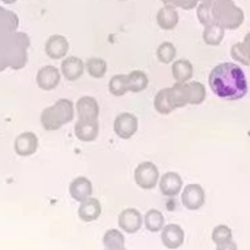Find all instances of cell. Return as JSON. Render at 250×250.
<instances>
[{
  "mask_svg": "<svg viewBox=\"0 0 250 250\" xmlns=\"http://www.w3.org/2000/svg\"><path fill=\"white\" fill-rule=\"evenodd\" d=\"M211 91L223 100L236 101L246 97L249 91L248 78L243 69L236 63L217 64L208 78Z\"/></svg>",
  "mask_w": 250,
  "mask_h": 250,
  "instance_id": "obj_1",
  "label": "cell"
},
{
  "mask_svg": "<svg viewBox=\"0 0 250 250\" xmlns=\"http://www.w3.org/2000/svg\"><path fill=\"white\" fill-rule=\"evenodd\" d=\"M212 18L214 22L223 26L224 29L233 31L243 25L245 12L233 0H214Z\"/></svg>",
  "mask_w": 250,
  "mask_h": 250,
  "instance_id": "obj_2",
  "label": "cell"
},
{
  "mask_svg": "<svg viewBox=\"0 0 250 250\" xmlns=\"http://www.w3.org/2000/svg\"><path fill=\"white\" fill-rule=\"evenodd\" d=\"M133 177H135V183L141 189L151 190V189L157 188V185L160 182V170L154 163L144 161L135 168Z\"/></svg>",
  "mask_w": 250,
  "mask_h": 250,
  "instance_id": "obj_3",
  "label": "cell"
},
{
  "mask_svg": "<svg viewBox=\"0 0 250 250\" xmlns=\"http://www.w3.org/2000/svg\"><path fill=\"white\" fill-rule=\"evenodd\" d=\"M114 133L120 138V139H130L139 127V120L135 114L132 113H120L116 119H114Z\"/></svg>",
  "mask_w": 250,
  "mask_h": 250,
  "instance_id": "obj_4",
  "label": "cell"
},
{
  "mask_svg": "<svg viewBox=\"0 0 250 250\" xmlns=\"http://www.w3.org/2000/svg\"><path fill=\"white\" fill-rule=\"evenodd\" d=\"M207 196L201 185H188L182 192V204L189 211H198L205 205Z\"/></svg>",
  "mask_w": 250,
  "mask_h": 250,
  "instance_id": "obj_5",
  "label": "cell"
},
{
  "mask_svg": "<svg viewBox=\"0 0 250 250\" xmlns=\"http://www.w3.org/2000/svg\"><path fill=\"white\" fill-rule=\"evenodd\" d=\"M142 224H144V217L135 208L123 209L119 215V227L122 229V231L127 234L138 233L142 229Z\"/></svg>",
  "mask_w": 250,
  "mask_h": 250,
  "instance_id": "obj_6",
  "label": "cell"
},
{
  "mask_svg": "<svg viewBox=\"0 0 250 250\" xmlns=\"http://www.w3.org/2000/svg\"><path fill=\"white\" fill-rule=\"evenodd\" d=\"M13 148L16 155L19 157H31L38 149V138L32 132H22L16 136L13 142Z\"/></svg>",
  "mask_w": 250,
  "mask_h": 250,
  "instance_id": "obj_7",
  "label": "cell"
},
{
  "mask_svg": "<svg viewBox=\"0 0 250 250\" xmlns=\"http://www.w3.org/2000/svg\"><path fill=\"white\" fill-rule=\"evenodd\" d=\"M62 79V72L56 66H44L37 72V85L42 91H51L57 88Z\"/></svg>",
  "mask_w": 250,
  "mask_h": 250,
  "instance_id": "obj_8",
  "label": "cell"
},
{
  "mask_svg": "<svg viewBox=\"0 0 250 250\" xmlns=\"http://www.w3.org/2000/svg\"><path fill=\"white\" fill-rule=\"evenodd\" d=\"M75 110H76V114H78L79 120H98L100 105H98V101L94 97H89V95L81 97L76 101Z\"/></svg>",
  "mask_w": 250,
  "mask_h": 250,
  "instance_id": "obj_9",
  "label": "cell"
},
{
  "mask_svg": "<svg viewBox=\"0 0 250 250\" xmlns=\"http://www.w3.org/2000/svg\"><path fill=\"white\" fill-rule=\"evenodd\" d=\"M45 54L53 59V60H59V59H64L67 51H69V41L66 37L54 34L51 37H48V40L45 41Z\"/></svg>",
  "mask_w": 250,
  "mask_h": 250,
  "instance_id": "obj_10",
  "label": "cell"
},
{
  "mask_svg": "<svg viewBox=\"0 0 250 250\" xmlns=\"http://www.w3.org/2000/svg\"><path fill=\"white\" fill-rule=\"evenodd\" d=\"M158 186H160V192L164 196L173 198V196H177L180 193V190L183 188V179L180 177L179 173L168 171V173L161 176V179L158 182Z\"/></svg>",
  "mask_w": 250,
  "mask_h": 250,
  "instance_id": "obj_11",
  "label": "cell"
},
{
  "mask_svg": "<svg viewBox=\"0 0 250 250\" xmlns=\"http://www.w3.org/2000/svg\"><path fill=\"white\" fill-rule=\"evenodd\" d=\"M161 242L167 249H179L185 242V231L177 224L164 226L161 230Z\"/></svg>",
  "mask_w": 250,
  "mask_h": 250,
  "instance_id": "obj_12",
  "label": "cell"
},
{
  "mask_svg": "<svg viewBox=\"0 0 250 250\" xmlns=\"http://www.w3.org/2000/svg\"><path fill=\"white\" fill-rule=\"evenodd\" d=\"M60 72H62V76L66 78L67 81H78L85 72V63L76 56H69L63 59Z\"/></svg>",
  "mask_w": 250,
  "mask_h": 250,
  "instance_id": "obj_13",
  "label": "cell"
},
{
  "mask_svg": "<svg viewBox=\"0 0 250 250\" xmlns=\"http://www.w3.org/2000/svg\"><path fill=\"white\" fill-rule=\"evenodd\" d=\"M75 135L82 142H94L100 135L98 120H78L75 125Z\"/></svg>",
  "mask_w": 250,
  "mask_h": 250,
  "instance_id": "obj_14",
  "label": "cell"
},
{
  "mask_svg": "<svg viewBox=\"0 0 250 250\" xmlns=\"http://www.w3.org/2000/svg\"><path fill=\"white\" fill-rule=\"evenodd\" d=\"M69 193L72 196V199H75L76 202H82L88 198H91L92 195V183L88 177L79 176L76 179L72 180L70 186H69Z\"/></svg>",
  "mask_w": 250,
  "mask_h": 250,
  "instance_id": "obj_15",
  "label": "cell"
},
{
  "mask_svg": "<svg viewBox=\"0 0 250 250\" xmlns=\"http://www.w3.org/2000/svg\"><path fill=\"white\" fill-rule=\"evenodd\" d=\"M179 12L177 7L171 4H164L158 12H157V23L161 29L164 31H171L179 25Z\"/></svg>",
  "mask_w": 250,
  "mask_h": 250,
  "instance_id": "obj_16",
  "label": "cell"
},
{
  "mask_svg": "<svg viewBox=\"0 0 250 250\" xmlns=\"http://www.w3.org/2000/svg\"><path fill=\"white\" fill-rule=\"evenodd\" d=\"M168 100L174 110L186 107L189 104L188 82H176L171 88H168Z\"/></svg>",
  "mask_w": 250,
  "mask_h": 250,
  "instance_id": "obj_17",
  "label": "cell"
},
{
  "mask_svg": "<svg viewBox=\"0 0 250 250\" xmlns=\"http://www.w3.org/2000/svg\"><path fill=\"white\" fill-rule=\"evenodd\" d=\"M101 204L98 199L95 198H88L85 201L81 202L79 205V209H78V215L82 221L85 223H92L95 220L100 218L101 215Z\"/></svg>",
  "mask_w": 250,
  "mask_h": 250,
  "instance_id": "obj_18",
  "label": "cell"
},
{
  "mask_svg": "<svg viewBox=\"0 0 250 250\" xmlns=\"http://www.w3.org/2000/svg\"><path fill=\"white\" fill-rule=\"evenodd\" d=\"M12 38H13V34H12ZM28 48L19 45L15 38L12 41V45L9 47V51H7V56H9V67L13 69V70H21L25 67L26 62H28V53H26Z\"/></svg>",
  "mask_w": 250,
  "mask_h": 250,
  "instance_id": "obj_19",
  "label": "cell"
},
{
  "mask_svg": "<svg viewBox=\"0 0 250 250\" xmlns=\"http://www.w3.org/2000/svg\"><path fill=\"white\" fill-rule=\"evenodd\" d=\"M212 242L218 249H236L237 245L233 242V231L229 226L220 224L212 230Z\"/></svg>",
  "mask_w": 250,
  "mask_h": 250,
  "instance_id": "obj_20",
  "label": "cell"
},
{
  "mask_svg": "<svg viewBox=\"0 0 250 250\" xmlns=\"http://www.w3.org/2000/svg\"><path fill=\"white\" fill-rule=\"evenodd\" d=\"M171 73L176 82H189L193 76V64L185 59L176 60L171 64Z\"/></svg>",
  "mask_w": 250,
  "mask_h": 250,
  "instance_id": "obj_21",
  "label": "cell"
},
{
  "mask_svg": "<svg viewBox=\"0 0 250 250\" xmlns=\"http://www.w3.org/2000/svg\"><path fill=\"white\" fill-rule=\"evenodd\" d=\"M53 110H54L56 116L59 117V120H60V123H62L63 126H64L66 123H70V122L73 120V117H75V113H76L73 103H72L70 100H67V98L59 100V101L53 105Z\"/></svg>",
  "mask_w": 250,
  "mask_h": 250,
  "instance_id": "obj_22",
  "label": "cell"
},
{
  "mask_svg": "<svg viewBox=\"0 0 250 250\" xmlns=\"http://www.w3.org/2000/svg\"><path fill=\"white\" fill-rule=\"evenodd\" d=\"M224 35H226V29L215 22L211 25H207L202 32V38H204L205 44L212 45V47L220 45L224 40Z\"/></svg>",
  "mask_w": 250,
  "mask_h": 250,
  "instance_id": "obj_23",
  "label": "cell"
},
{
  "mask_svg": "<svg viewBox=\"0 0 250 250\" xmlns=\"http://www.w3.org/2000/svg\"><path fill=\"white\" fill-rule=\"evenodd\" d=\"M126 78H127V86L130 92L138 94L148 88L149 79H148V75L142 70H132L129 75H126Z\"/></svg>",
  "mask_w": 250,
  "mask_h": 250,
  "instance_id": "obj_24",
  "label": "cell"
},
{
  "mask_svg": "<svg viewBox=\"0 0 250 250\" xmlns=\"http://www.w3.org/2000/svg\"><path fill=\"white\" fill-rule=\"evenodd\" d=\"M144 224L145 229L151 233H158L163 230V227L166 226V220L161 211L158 209H149L145 217H144Z\"/></svg>",
  "mask_w": 250,
  "mask_h": 250,
  "instance_id": "obj_25",
  "label": "cell"
},
{
  "mask_svg": "<svg viewBox=\"0 0 250 250\" xmlns=\"http://www.w3.org/2000/svg\"><path fill=\"white\" fill-rule=\"evenodd\" d=\"M103 245L105 249H123L125 248V236L120 230H116V229L107 230L104 237H103Z\"/></svg>",
  "mask_w": 250,
  "mask_h": 250,
  "instance_id": "obj_26",
  "label": "cell"
},
{
  "mask_svg": "<svg viewBox=\"0 0 250 250\" xmlns=\"http://www.w3.org/2000/svg\"><path fill=\"white\" fill-rule=\"evenodd\" d=\"M19 26V18L15 12L1 7L0 10V31L13 32Z\"/></svg>",
  "mask_w": 250,
  "mask_h": 250,
  "instance_id": "obj_27",
  "label": "cell"
},
{
  "mask_svg": "<svg viewBox=\"0 0 250 250\" xmlns=\"http://www.w3.org/2000/svg\"><path fill=\"white\" fill-rule=\"evenodd\" d=\"M231 57L239 64L250 66V45L246 41H240L233 44L231 47Z\"/></svg>",
  "mask_w": 250,
  "mask_h": 250,
  "instance_id": "obj_28",
  "label": "cell"
},
{
  "mask_svg": "<svg viewBox=\"0 0 250 250\" xmlns=\"http://www.w3.org/2000/svg\"><path fill=\"white\" fill-rule=\"evenodd\" d=\"M85 69H86V72H88L89 76H92L95 79H100V78H103L107 73V63H105L104 59L91 57V59L86 60Z\"/></svg>",
  "mask_w": 250,
  "mask_h": 250,
  "instance_id": "obj_29",
  "label": "cell"
},
{
  "mask_svg": "<svg viewBox=\"0 0 250 250\" xmlns=\"http://www.w3.org/2000/svg\"><path fill=\"white\" fill-rule=\"evenodd\" d=\"M188 86H189V104L192 105L202 104L207 98V88L204 86V83L198 81H192L188 82Z\"/></svg>",
  "mask_w": 250,
  "mask_h": 250,
  "instance_id": "obj_30",
  "label": "cell"
},
{
  "mask_svg": "<svg viewBox=\"0 0 250 250\" xmlns=\"http://www.w3.org/2000/svg\"><path fill=\"white\" fill-rule=\"evenodd\" d=\"M154 108L157 113L164 114V116L171 114L174 111L168 100V88H163L161 91H158V94L154 98Z\"/></svg>",
  "mask_w": 250,
  "mask_h": 250,
  "instance_id": "obj_31",
  "label": "cell"
},
{
  "mask_svg": "<svg viewBox=\"0 0 250 250\" xmlns=\"http://www.w3.org/2000/svg\"><path fill=\"white\" fill-rule=\"evenodd\" d=\"M40 120H41V126H42L45 130H48V132L59 130V129L63 126V125L60 123L59 117L56 116V113H54V110H53V105L42 110Z\"/></svg>",
  "mask_w": 250,
  "mask_h": 250,
  "instance_id": "obj_32",
  "label": "cell"
},
{
  "mask_svg": "<svg viewBox=\"0 0 250 250\" xmlns=\"http://www.w3.org/2000/svg\"><path fill=\"white\" fill-rule=\"evenodd\" d=\"M108 91L114 97H123L126 92H129L126 75H114L108 82Z\"/></svg>",
  "mask_w": 250,
  "mask_h": 250,
  "instance_id": "obj_33",
  "label": "cell"
},
{
  "mask_svg": "<svg viewBox=\"0 0 250 250\" xmlns=\"http://www.w3.org/2000/svg\"><path fill=\"white\" fill-rule=\"evenodd\" d=\"M176 54H177V50L174 47L173 42L170 41H166V42H161L157 48V59L164 63V64H170L174 62L176 59Z\"/></svg>",
  "mask_w": 250,
  "mask_h": 250,
  "instance_id": "obj_34",
  "label": "cell"
},
{
  "mask_svg": "<svg viewBox=\"0 0 250 250\" xmlns=\"http://www.w3.org/2000/svg\"><path fill=\"white\" fill-rule=\"evenodd\" d=\"M212 4H214V0H204V1H201V3L196 6L198 19H199V22H201L204 26L214 23V18H212Z\"/></svg>",
  "mask_w": 250,
  "mask_h": 250,
  "instance_id": "obj_35",
  "label": "cell"
},
{
  "mask_svg": "<svg viewBox=\"0 0 250 250\" xmlns=\"http://www.w3.org/2000/svg\"><path fill=\"white\" fill-rule=\"evenodd\" d=\"M164 4H171L174 7H182L185 9V4H186V0H161Z\"/></svg>",
  "mask_w": 250,
  "mask_h": 250,
  "instance_id": "obj_36",
  "label": "cell"
},
{
  "mask_svg": "<svg viewBox=\"0 0 250 250\" xmlns=\"http://www.w3.org/2000/svg\"><path fill=\"white\" fill-rule=\"evenodd\" d=\"M201 1L204 0H186V4H185V10H189V9H193L196 7Z\"/></svg>",
  "mask_w": 250,
  "mask_h": 250,
  "instance_id": "obj_37",
  "label": "cell"
},
{
  "mask_svg": "<svg viewBox=\"0 0 250 250\" xmlns=\"http://www.w3.org/2000/svg\"><path fill=\"white\" fill-rule=\"evenodd\" d=\"M15 1H18V0H1V3H4V4H13Z\"/></svg>",
  "mask_w": 250,
  "mask_h": 250,
  "instance_id": "obj_38",
  "label": "cell"
},
{
  "mask_svg": "<svg viewBox=\"0 0 250 250\" xmlns=\"http://www.w3.org/2000/svg\"><path fill=\"white\" fill-rule=\"evenodd\" d=\"M245 41H246V42H248V44L250 45V32L248 34V35H246V37H245Z\"/></svg>",
  "mask_w": 250,
  "mask_h": 250,
  "instance_id": "obj_39",
  "label": "cell"
},
{
  "mask_svg": "<svg viewBox=\"0 0 250 250\" xmlns=\"http://www.w3.org/2000/svg\"><path fill=\"white\" fill-rule=\"evenodd\" d=\"M120 1H125V0H120Z\"/></svg>",
  "mask_w": 250,
  "mask_h": 250,
  "instance_id": "obj_40",
  "label": "cell"
},
{
  "mask_svg": "<svg viewBox=\"0 0 250 250\" xmlns=\"http://www.w3.org/2000/svg\"><path fill=\"white\" fill-rule=\"evenodd\" d=\"M0 10H1V6H0Z\"/></svg>",
  "mask_w": 250,
  "mask_h": 250,
  "instance_id": "obj_41",
  "label": "cell"
}]
</instances>
